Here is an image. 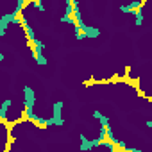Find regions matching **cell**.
<instances>
[{
	"instance_id": "10",
	"label": "cell",
	"mask_w": 152,
	"mask_h": 152,
	"mask_svg": "<svg viewBox=\"0 0 152 152\" xmlns=\"http://www.w3.org/2000/svg\"><path fill=\"white\" fill-rule=\"evenodd\" d=\"M32 6L38 9V11H41V13H45V6H43V2L41 0H38V2H32Z\"/></svg>"
},
{
	"instance_id": "11",
	"label": "cell",
	"mask_w": 152,
	"mask_h": 152,
	"mask_svg": "<svg viewBox=\"0 0 152 152\" xmlns=\"http://www.w3.org/2000/svg\"><path fill=\"white\" fill-rule=\"evenodd\" d=\"M100 145H104V147H107V148H109V150H111V152H113V150H115V145H113V143H109V141H102V143H100Z\"/></svg>"
},
{
	"instance_id": "6",
	"label": "cell",
	"mask_w": 152,
	"mask_h": 152,
	"mask_svg": "<svg viewBox=\"0 0 152 152\" xmlns=\"http://www.w3.org/2000/svg\"><path fill=\"white\" fill-rule=\"evenodd\" d=\"M141 6H143L141 0H134V2H131V4H127V6H120V11H122L124 15H127V13H134L136 9H141Z\"/></svg>"
},
{
	"instance_id": "9",
	"label": "cell",
	"mask_w": 152,
	"mask_h": 152,
	"mask_svg": "<svg viewBox=\"0 0 152 152\" xmlns=\"http://www.w3.org/2000/svg\"><path fill=\"white\" fill-rule=\"evenodd\" d=\"M132 15H134V23H136V27H141V25H143V13H141V9H136Z\"/></svg>"
},
{
	"instance_id": "1",
	"label": "cell",
	"mask_w": 152,
	"mask_h": 152,
	"mask_svg": "<svg viewBox=\"0 0 152 152\" xmlns=\"http://www.w3.org/2000/svg\"><path fill=\"white\" fill-rule=\"evenodd\" d=\"M23 104H25V116L29 120H34L39 125H45V120L34 115V104H36V91L31 86H23Z\"/></svg>"
},
{
	"instance_id": "4",
	"label": "cell",
	"mask_w": 152,
	"mask_h": 152,
	"mask_svg": "<svg viewBox=\"0 0 152 152\" xmlns=\"http://www.w3.org/2000/svg\"><path fill=\"white\" fill-rule=\"evenodd\" d=\"M32 48H34V54H32V57H34V61L39 64V66H47V57L43 56V50H45V43L43 41H39L38 38L32 41Z\"/></svg>"
},
{
	"instance_id": "3",
	"label": "cell",
	"mask_w": 152,
	"mask_h": 152,
	"mask_svg": "<svg viewBox=\"0 0 152 152\" xmlns=\"http://www.w3.org/2000/svg\"><path fill=\"white\" fill-rule=\"evenodd\" d=\"M63 107H64V102L63 100H57L54 106H52V116L48 120H45V125L47 127H52V125H64V120H63Z\"/></svg>"
},
{
	"instance_id": "2",
	"label": "cell",
	"mask_w": 152,
	"mask_h": 152,
	"mask_svg": "<svg viewBox=\"0 0 152 152\" xmlns=\"http://www.w3.org/2000/svg\"><path fill=\"white\" fill-rule=\"evenodd\" d=\"M27 6V2L23 0H18V4L15 7L13 13H7V15H2L0 16V36H6L7 29H9V23H22V20L18 18V15L23 11V7Z\"/></svg>"
},
{
	"instance_id": "5",
	"label": "cell",
	"mask_w": 152,
	"mask_h": 152,
	"mask_svg": "<svg viewBox=\"0 0 152 152\" xmlns=\"http://www.w3.org/2000/svg\"><path fill=\"white\" fill-rule=\"evenodd\" d=\"M79 147H81V152H88V150H91V148H95V147H99L102 141L99 140V138H93V140H88L84 134H81V138H79Z\"/></svg>"
},
{
	"instance_id": "7",
	"label": "cell",
	"mask_w": 152,
	"mask_h": 152,
	"mask_svg": "<svg viewBox=\"0 0 152 152\" xmlns=\"http://www.w3.org/2000/svg\"><path fill=\"white\" fill-rule=\"evenodd\" d=\"M22 25H23V29H25V32H27V38H29L31 41H34V39H36V34H34V29H32V27L29 25V22H27L25 18L22 20Z\"/></svg>"
},
{
	"instance_id": "12",
	"label": "cell",
	"mask_w": 152,
	"mask_h": 152,
	"mask_svg": "<svg viewBox=\"0 0 152 152\" xmlns=\"http://www.w3.org/2000/svg\"><path fill=\"white\" fill-rule=\"evenodd\" d=\"M4 59H6V56H4L2 52H0V61H4Z\"/></svg>"
},
{
	"instance_id": "8",
	"label": "cell",
	"mask_w": 152,
	"mask_h": 152,
	"mask_svg": "<svg viewBox=\"0 0 152 152\" xmlns=\"http://www.w3.org/2000/svg\"><path fill=\"white\" fill-rule=\"evenodd\" d=\"M11 104H13V100H9V99L0 104V118H7V109L11 107Z\"/></svg>"
}]
</instances>
